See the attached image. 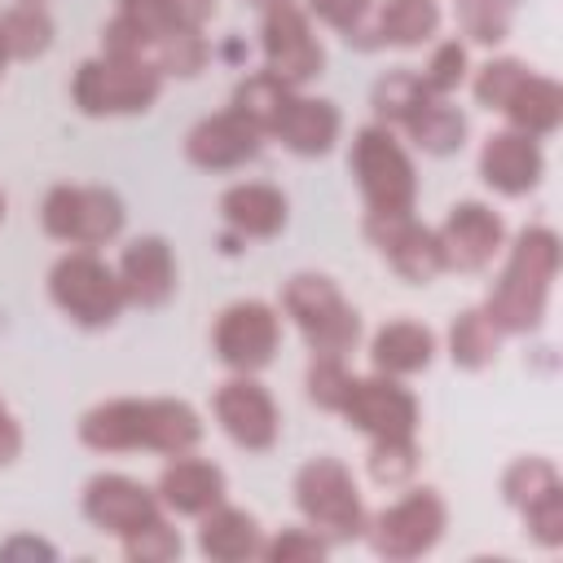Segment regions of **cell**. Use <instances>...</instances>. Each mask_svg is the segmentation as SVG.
<instances>
[{"instance_id":"8992f818","label":"cell","mask_w":563,"mask_h":563,"mask_svg":"<svg viewBox=\"0 0 563 563\" xmlns=\"http://www.w3.org/2000/svg\"><path fill=\"white\" fill-rule=\"evenodd\" d=\"M347 167L356 176L361 202L369 216H400L413 211L418 202V172L409 150L396 141V132L387 123H365L352 136L347 150Z\"/></svg>"},{"instance_id":"9c48e42d","label":"cell","mask_w":563,"mask_h":563,"mask_svg":"<svg viewBox=\"0 0 563 563\" xmlns=\"http://www.w3.org/2000/svg\"><path fill=\"white\" fill-rule=\"evenodd\" d=\"M295 506L325 541H352L365 532L369 519L352 471L330 453H317L295 471Z\"/></svg>"},{"instance_id":"5bb4252c","label":"cell","mask_w":563,"mask_h":563,"mask_svg":"<svg viewBox=\"0 0 563 563\" xmlns=\"http://www.w3.org/2000/svg\"><path fill=\"white\" fill-rule=\"evenodd\" d=\"M369 246L387 260V268L409 282V286H431L444 268V251H440V233L431 224H422L413 211H400V216H369L361 220Z\"/></svg>"},{"instance_id":"ffe728a7","label":"cell","mask_w":563,"mask_h":563,"mask_svg":"<svg viewBox=\"0 0 563 563\" xmlns=\"http://www.w3.org/2000/svg\"><path fill=\"white\" fill-rule=\"evenodd\" d=\"M264 132L233 106L198 119L189 132H185V158L202 172H233V167H246L260 158L264 150Z\"/></svg>"},{"instance_id":"e575fe53","label":"cell","mask_w":563,"mask_h":563,"mask_svg":"<svg viewBox=\"0 0 563 563\" xmlns=\"http://www.w3.org/2000/svg\"><path fill=\"white\" fill-rule=\"evenodd\" d=\"M330 541L317 528H282L277 537H264L260 559L268 563H321Z\"/></svg>"},{"instance_id":"ee69618b","label":"cell","mask_w":563,"mask_h":563,"mask_svg":"<svg viewBox=\"0 0 563 563\" xmlns=\"http://www.w3.org/2000/svg\"><path fill=\"white\" fill-rule=\"evenodd\" d=\"M251 4H255V9H268V4H277V0H251Z\"/></svg>"},{"instance_id":"f35d334b","label":"cell","mask_w":563,"mask_h":563,"mask_svg":"<svg viewBox=\"0 0 563 563\" xmlns=\"http://www.w3.org/2000/svg\"><path fill=\"white\" fill-rule=\"evenodd\" d=\"M216 18V0H163L158 31H202Z\"/></svg>"},{"instance_id":"7402d4cb","label":"cell","mask_w":563,"mask_h":563,"mask_svg":"<svg viewBox=\"0 0 563 563\" xmlns=\"http://www.w3.org/2000/svg\"><path fill=\"white\" fill-rule=\"evenodd\" d=\"M114 273H119V282H123L128 308H163V303H172V295H176V286H180L176 255H172L167 238H158V233L132 238V242L123 246Z\"/></svg>"},{"instance_id":"9a60e30c","label":"cell","mask_w":563,"mask_h":563,"mask_svg":"<svg viewBox=\"0 0 563 563\" xmlns=\"http://www.w3.org/2000/svg\"><path fill=\"white\" fill-rule=\"evenodd\" d=\"M501 497L519 510L523 532L537 545H563V479L550 457H515L501 471Z\"/></svg>"},{"instance_id":"2e32d148","label":"cell","mask_w":563,"mask_h":563,"mask_svg":"<svg viewBox=\"0 0 563 563\" xmlns=\"http://www.w3.org/2000/svg\"><path fill=\"white\" fill-rule=\"evenodd\" d=\"M352 431L383 440V435H413L418 431V396L391 378V374H365V378H347V391L334 409Z\"/></svg>"},{"instance_id":"b9f144b4","label":"cell","mask_w":563,"mask_h":563,"mask_svg":"<svg viewBox=\"0 0 563 563\" xmlns=\"http://www.w3.org/2000/svg\"><path fill=\"white\" fill-rule=\"evenodd\" d=\"M13 57H9V48H4V35H0V75H4V66H9Z\"/></svg>"},{"instance_id":"44dd1931","label":"cell","mask_w":563,"mask_h":563,"mask_svg":"<svg viewBox=\"0 0 563 563\" xmlns=\"http://www.w3.org/2000/svg\"><path fill=\"white\" fill-rule=\"evenodd\" d=\"M545 176V150L541 136H528L519 128H497L479 145V180L501 198H523Z\"/></svg>"},{"instance_id":"7c38bea8","label":"cell","mask_w":563,"mask_h":563,"mask_svg":"<svg viewBox=\"0 0 563 563\" xmlns=\"http://www.w3.org/2000/svg\"><path fill=\"white\" fill-rule=\"evenodd\" d=\"M260 13H264V22H260L264 70L282 84H295V88L317 79L325 70V44H321L308 9L299 0H277Z\"/></svg>"},{"instance_id":"f546056e","label":"cell","mask_w":563,"mask_h":563,"mask_svg":"<svg viewBox=\"0 0 563 563\" xmlns=\"http://www.w3.org/2000/svg\"><path fill=\"white\" fill-rule=\"evenodd\" d=\"M0 35L13 62H35L53 48V18L40 0H18L0 13Z\"/></svg>"},{"instance_id":"d4e9b609","label":"cell","mask_w":563,"mask_h":563,"mask_svg":"<svg viewBox=\"0 0 563 563\" xmlns=\"http://www.w3.org/2000/svg\"><path fill=\"white\" fill-rule=\"evenodd\" d=\"M220 220L229 224V233H238L242 242H260V238H277L290 220V202L277 185L268 180H242L229 185L220 194Z\"/></svg>"},{"instance_id":"cb8c5ba5","label":"cell","mask_w":563,"mask_h":563,"mask_svg":"<svg viewBox=\"0 0 563 563\" xmlns=\"http://www.w3.org/2000/svg\"><path fill=\"white\" fill-rule=\"evenodd\" d=\"M224 488H229L224 471H220L211 457H198L194 449H189V453H176V457L158 471V484H154L163 510H172V515H194V519H198L202 510L220 506V501H224Z\"/></svg>"},{"instance_id":"3957f363","label":"cell","mask_w":563,"mask_h":563,"mask_svg":"<svg viewBox=\"0 0 563 563\" xmlns=\"http://www.w3.org/2000/svg\"><path fill=\"white\" fill-rule=\"evenodd\" d=\"M559 277V233L550 224H528L506 251L501 277L484 299V317L501 334H532L545 321L550 290Z\"/></svg>"},{"instance_id":"d6986e66","label":"cell","mask_w":563,"mask_h":563,"mask_svg":"<svg viewBox=\"0 0 563 563\" xmlns=\"http://www.w3.org/2000/svg\"><path fill=\"white\" fill-rule=\"evenodd\" d=\"M435 233H440V251H444L449 273H484L506 246V220L479 198L453 202Z\"/></svg>"},{"instance_id":"1f68e13d","label":"cell","mask_w":563,"mask_h":563,"mask_svg":"<svg viewBox=\"0 0 563 563\" xmlns=\"http://www.w3.org/2000/svg\"><path fill=\"white\" fill-rule=\"evenodd\" d=\"M365 466H369V479L383 484V488H405L418 471V444L413 435H383V440H369V453H365Z\"/></svg>"},{"instance_id":"ac0fdd59","label":"cell","mask_w":563,"mask_h":563,"mask_svg":"<svg viewBox=\"0 0 563 563\" xmlns=\"http://www.w3.org/2000/svg\"><path fill=\"white\" fill-rule=\"evenodd\" d=\"M79 506H84V519H88L92 528H101V532H110V537H119V541L132 537V532H141V528H150V523H158V519L167 515L154 488H145L141 479L119 475V471L92 475V479L84 484Z\"/></svg>"},{"instance_id":"74e56055","label":"cell","mask_w":563,"mask_h":563,"mask_svg":"<svg viewBox=\"0 0 563 563\" xmlns=\"http://www.w3.org/2000/svg\"><path fill=\"white\" fill-rule=\"evenodd\" d=\"M303 9H308V18H317L321 26L339 31L347 44H356L365 22H369V13H374V0H303Z\"/></svg>"},{"instance_id":"7bdbcfd3","label":"cell","mask_w":563,"mask_h":563,"mask_svg":"<svg viewBox=\"0 0 563 563\" xmlns=\"http://www.w3.org/2000/svg\"><path fill=\"white\" fill-rule=\"evenodd\" d=\"M4 211H9V198H4V189H0V224H4Z\"/></svg>"},{"instance_id":"4fadbf2b","label":"cell","mask_w":563,"mask_h":563,"mask_svg":"<svg viewBox=\"0 0 563 563\" xmlns=\"http://www.w3.org/2000/svg\"><path fill=\"white\" fill-rule=\"evenodd\" d=\"M282 347V312L264 299H233L211 325V352L233 374H260Z\"/></svg>"},{"instance_id":"f1b7e54d","label":"cell","mask_w":563,"mask_h":563,"mask_svg":"<svg viewBox=\"0 0 563 563\" xmlns=\"http://www.w3.org/2000/svg\"><path fill=\"white\" fill-rule=\"evenodd\" d=\"M501 330L484 317V308H462L453 321H449V361L457 369H488L497 361V347H501Z\"/></svg>"},{"instance_id":"8fae6325","label":"cell","mask_w":563,"mask_h":563,"mask_svg":"<svg viewBox=\"0 0 563 563\" xmlns=\"http://www.w3.org/2000/svg\"><path fill=\"white\" fill-rule=\"evenodd\" d=\"M449 528V506L435 488H405L391 506H383L374 519H365V541L378 559H418L427 554Z\"/></svg>"},{"instance_id":"8d00e7d4","label":"cell","mask_w":563,"mask_h":563,"mask_svg":"<svg viewBox=\"0 0 563 563\" xmlns=\"http://www.w3.org/2000/svg\"><path fill=\"white\" fill-rule=\"evenodd\" d=\"M119 545H123V559H128V563H167V559L180 554V532H176L172 519L163 515L158 523H150V528L123 537Z\"/></svg>"},{"instance_id":"83f0119b","label":"cell","mask_w":563,"mask_h":563,"mask_svg":"<svg viewBox=\"0 0 563 563\" xmlns=\"http://www.w3.org/2000/svg\"><path fill=\"white\" fill-rule=\"evenodd\" d=\"M501 119H506V128H519L528 136H550L563 123V88L550 75L528 70L519 79V88L510 92V101L501 106Z\"/></svg>"},{"instance_id":"e0dca14e","label":"cell","mask_w":563,"mask_h":563,"mask_svg":"<svg viewBox=\"0 0 563 563\" xmlns=\"http://www.w3.org/2000/svg\"><path fill=\"white\" fill-rule=\"evenodd\" d=\"M211 413L220 431L246 453H268L282 435V409L255 374H229L211 391Z\"/></svg>"},{"instance_id":"52a82bcc","label":"cell","mask_w":563,"mask_h":563,"mask_svg":"<svg viewBox=\"0 0 563 563\" xmlns=\"http://www.w3.org/2000/svg\"><path fill=\"white\" fill-rule=\"evenodd\" d=\"M282 312L295 321V330L303 334L308 352L321 356H347L361 339V317L347 303V295L339 290L334 277L325 273H290L282 282Z\"/></svg>"},{"instance_id":"ab89813d","label":"cell","mask_w":563,"mask_h":563,"mask_svg":"<svg viewBox=\"0 0 563 563\" xmlns=\"http://www.w3.org/2000/svg\"><path fill=\"white\" fill-rule=\"evenodd\" d=\"M22 453V427L13 418V409L0 400V466H9Z\"/></svg>"},{"instance_id":"60d3db41","label":"cell","mask_w":563,"mask_h":563,"mask_svg":"<svg viewBox=\"0 0 563 563\" xmlns=\"http://www.w3.org/2000/svg\"><path fill=\"white\" fill-rule=\"evenodd\" d=\"M0 559H57V550L40 537H9L0 545Z\"/></svg>"},{"instance_id":"d6a6232c","label":"cell","mask_w":563,"mask_h":563,"mask_svg":"<svg viewBox=\"0 0 563 563\" xmlns=\"http://www.w3.org/2000/svg\"><path fill=\"white\" fill-rule=\"evenodd\" d=\"M532 66L528 62H519V57H488L479 70H475V101L484 106V110H497L501 114V106L510 101V92L519 88V79L528 75Z\"/></svg>"},{"instance_id":"d590c367","label":"cell","mask_w":563,"mask_h":563,"mask_svg":"<svg viewBox=\"0 0 563 563\" xmlns=\"http://www.w3.org/2000/svg\"><path fill=\"white\" fill-rule=\"evenodd\" d=\"M466 70H471V57H466V44L462 40H440V44H431V57H427V66L418 70L422 75V84L431 88V92H457V84L466 79Z\"/></svg>"},{"instance_id":"4dcf8cb0","label":"cell","mask_w":563,"mask_h":563,"mask_svg":"<svg viewBox=\"0 0 563 563\" xmlns=\"http://www.w3.org/2000/svg\"><path fill=\"white\" fill-rule=\"evenodd\" d=\"M453 22L462 44H501L515 22V0H453Z\"/></svg>"},{"instance_id":"5b68a950","label":"cell","mask_w":563,"mask_h":563,"mask_svg":"<svg viewBox=\"0 0 563 563\" xmlns=\"http://www.w3.org/2000/svg\"><path fill=\"white\" fill-rule=\"evenodd\" d=\"M48 299L79 330H110L128 308V295H123V282H119L114 264H106L88 246H70L66 255L53 260Z\"/></svg>"},{"instance_id":"277c9868","label":"cell","mask_w":563,"mask_h":563,"mask_svg":"<svg viewBox=\"0 0 563 563\" xmlns=\"http://www.w3.org/2000/svg\"><path fill=\"white\" fill-rule=\"evenodd\" d=\"M374 123H387L391 132H405L422 154H457L466 141V114L453 106V97L431 92L418 70L396 66L374 79L369 88Z\"/></svg>"},{"instance_id":"484cf974","label":"cell","mask_w":563,"mask_h":563,"mask_svg":"<svg viewBox=\"0 0 563 563\" xmlns=\"http://www.w3.org/2000/svg\"><path fill=\"white\" fill-rule=\"evenodd\" d=\"M260 545H264V528L251 510L242 506H211L198 515V550L211 559V563H242V559H260Z\"/></svg>"},{"instance_id":"7a4b0ae2","label":"cell","mask_w":563,"mask_h":563,"mask_svg":"<svg viewBox=\"0 0 563 563\" xmlns=\"http://www.w3.org/2000/svg\"><path fill=\"white\" fill-rule=\"evenodd\" d=\"M233 110H242L264 136L282 141L290 154L299 158H321L334 150L339 132H343V114L330 97H308L295 84L273 79L268 70L246 75L233 88Z\"/></svg>"},{"instance_id":"30bf717a","label":"cell","mask_w":563,"mask_h":563,"mask_svg":"<svg viewBox=\"0 0 563 563\" xmlns=\"http://www.w3.org/2000/svg\"><path fill=\"white\" fill-rule=\"evenodd\" d=\"M123 220H128L123 198L114 189H106V185H70V180H62L40 202V229L48 238L66 242V246L97 251V246H106V242H114L123 233Z\"/></svg>"},{"instance_id":"ba28073f","label":"cell","mask_w":563,"mask_h":563,"mask_svg":"<svg viewBox=\"0 0 563 563\" xmlns=\"http://www.w3.org/2000/svg\"><path fill=\"white\" fill-rule=\"evenodd\" d=\"M163 92V70L150 66L145 57H114L97 53L79 62L70 79V101L92 114V119H114V114H145Z\"/></svg>"},{"instance_id":"836d02e7","label":"cell","mask_w":563,"mask_h":563,"mask_svg":"<svg viewBox=\"0 0 563 563\" xmlns=\"http://www.w3.org/2000/svg\"><path fill=\"white\" fill-rule=\"evenodd\" d=\"M347 356H321V352H312V361H308V369H303V387H308V400L317 405V409H325V413H334L339 409V400H343V391H347Z\"/></svg>"},{"instance_id":"4316f807","label":"cell","mask_w":563,"mask_h":563,"mask_svg":"<svg viewBox=\"0 0 563 563\" xmlns=\"http://www.w3.org/2000/svg\"><path fill=\"white\" fill-rule=\"evenodd\" d=\"M369 361H374L378 374H391V378L422 374V369L435 361V334H431L422 321L396 317V321H387V325L374 330V339H369Z\"/></svg>"},{"instance_id":"6da1fadb","label":"cell","mask_w":563,"mask_h":563,"mask_svg":"<svg viewBox=\"0 0 563 563\" xmlns=\"http://www.w3.org/2000/svg\"><path fill=\"white\" fill-rule=\"evenodd\" d=\"M202 440V418L176 396H114L79 418V444L92 453H189Z\"/></svg>"},{"instance_id":"603a6c76","label":"cell","mask_w":563,"mask_h":563,"mask_svg":"<svg viewBox=\"0 0 563 563\" xmlns=\"http://www.w3.org/2000/svg\"><path fill=\"white\" fill-rule=\"evenodd\" d=\"M440 0H374L356 48H422L440 35Z\"/></svg>"}]
</instances>
